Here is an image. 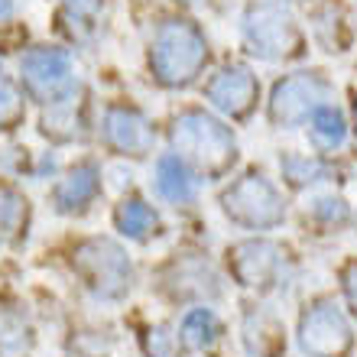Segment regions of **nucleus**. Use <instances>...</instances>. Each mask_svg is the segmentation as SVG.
<instances>
[{"label":"nucleus","mask_w":357,"mask_h":357,"mask_svg":"<svg viewBox=\"0 0 357 357\" xmlns=\"http://www.w3.org/2000/svg\"><path fill=\"white\" fill-rule=\"evenodd\" d=\"M208 62L205 33L192 20H166L150 49V66L156 82L166 88H185L198 78Z\"/></svg>","instance_id":"obj_1"},{"label":"nucleus","mask_w":357,"mask_h":357,"mask_svg":"<svg viewBox=\"0 0 357 357\" xmlns=\"http://www.w3.org/2000/svg\"><path fill=\"white\" fill-rule=\"evenodd\" d=\"M169 140L182 160L195 162L198 169H205L208 176H221V172L231 169L237 160L234 133L205 111L178 114L176 121H172Z\"/></svg>","instance_id":"obj_2"},{"label":"nucleus","mask_w":357,"mask_h":357,"mask_svg":"<svg viewBox=\"0 0 357 357\" xmlns=\"http://www.w3.org/2000/svg\"><path fill=\"white\" fill-rule=\"evenodd\" d=\"M221 211L227 215V221H234L241 227L270 231V227L282 225L286 202H282L280 188L273 185L264 172H247L221 195Z\"/></svg>","instance_id":"obj_3"},{"label":"nucleus","mask_w":357,"mask_h":357,"mask_svg":"<svg viewBox=\"0 0 357 357\" xmlns=\"http://www.w3.org/2000/svg\"><path fill=\"white\" fill-rule=\"evenodd\" d=\"M75 266L82 270L88 286L104 299H121L133 282L130 260L114 241H98V237L85 241L75 250Z\"/></svg>","instance_id":"obj_4"},{"label":"nucleus","mask_w":357,"mask_h":357,"mask_svg":"<svg viewBox=\"0 0 357 357\" xmlns=\"http://www.w3.org/2000/svg\"><path fill=\"white\" fill-rule=\"evenodd\" d=\"M331 94L328 78L319 72H296V75L282 78L273 88L270 98V117L276 127H299L319 111L325 98Z\"/></svg>","instance_id":"obj_5"},{"label":"nucleus","mask_w":357,"mask_h":357,"mask_svg":"<svg viewBox=\"0 0 357 357\" xmlns=\"http://www.w3.org/2000/svg\"><path fill=\"white\" fill-rule=\"evenodd\" d=\"M354 335L335 302H315L299 321V348L305 357H348Z\"/></svg>","instance_id":"obj_6"},{"label":"nucleus","mask_w":357,"mask_h":357,"mask_svg":"<svg viewBox=\"0 0 357 357\" xmlns=\"http://www.w3.org/2000/svg\"><path fill=\"white\" fill-rule=\"evenodd\" d=\"M244 36H247L250 52L266 59V62L286 59L296 49V43H299L296 26H292V17L280 3H273V0L254 3L244 13Z\"/></svg>","instance_id":"obj_7"},{"label":"nucleus","mask_w":357,"mask_h":357,"mask_svg":"<svg viewBox=\"0 0 357 357\" xmlns=\"http://www.w3.org/2000/svg\"><path fill=\"white\" fill-rule=\"evenodd\" d=\"M20 75L33 91L43 94L52 104L68 101V94H72V59H68L66 49H29L26 56L20 59Z\"/></svg>","instance_id":"obj_8"},{"label":"nucleus","mask_w":357,"mask_h":357,"mask_svg":"<svg viewBox=\"0 0 357 357\" xmlns=\"http://www.w3.org/2000/svg\"><path fill=\"white\" fill-rule=\"evenodd\" d=\"M257 98H260V82L247 66L221 68L205 85V101L231 117H247L257 107Z\"/></svg>","instance_id":"obj_9"},{"label":"nucleus","mask_w":357,"mask_h":357,"mask_svg":"<svg viewBox=\"0 0 357 357\" xmlns=\"http://www.w3.org/2000/svg\"><path fill=\"white\" fill-rule=\"evenodd\" d=\"M101 133L104 143L121 156H146L153 150V130L146 117L137 107H127V104H111L104 111Z\"/></svg>","instance_id":"obj_10"},{"label":"nucleus","mask_w":357,"mask_h":357,"mask_svg":"<svg viewBox=\"0 0 357 357\" xmlns=\"http://www.w3.org/2000/svg\"><path fill=\"white\" fill-rule=\"evenodd\" d=\"M231 270H234L241 286H254V289H266L270 282H276L282 266V250L270 241H244L231 250Z\"/></svg>","instance_id":"obj_11"},{"label":"nucleus","mask_w":357,"mask_h":357,"mask_svg":"<svg viewBox=\"0 0 357 357\" xmlns=\"http://www.w3.org/2000/svg\"><path fill=\"white\" fill-rule=\"evenodd\" d=\"M156 195L166 198L169 205H192L198 198V182L188 169V162L178 153H162L156 160V178H153Z\"/></svg>","instance_id":"obj_12"},{"label":"nucleus","mask_w":357,"mask_h":357,"mask_svg":"<svg viewBox=\"0 0 357 357\" xmlns=\"http://www.w3.org/2000/svg\"><path fill=\"white\" fill-rule=\"evenodd\" d=\"M98 192H101V169L94 162H82L52 188V202L62 215H72L91 205Z\"/></svg>","instance_id":"obj_13"},{"label":"nucleus","mask_w":357,"mask_h":357,"mask_svg":"<svg viewBox=\"0 0 357 357\" xmlns=\"http://www.w3.org/2000/svg\"><path fill=\"white\" fill-rule=\"evenodd\" d=\"M114 225L123 237L130 241H150L162 231V221L156 215V208L146 205L143 198H123L117 211H114Z\"/></svg>","instance_id":"obj_14"},{"label":"nucleus","mask_w":357,"mask_h":357,"mask_svg":"<svg viewBox=\"0 0 357 357\" xmlns=\"http://www.w3.org/2000/svg\"><path fill=\"white\" fill-rule=\"evenodd\" d=\"M309 140H312V146L321 153H335L344 146V140H348V123H344L338 107L321 104L319 111L312 114L309 117Z\"/></svg>","instance_id":"obj_15"},{"label":"nucleus","mask_w":357,"mask_h":357,"mask_svg":"<svg viewBox=\"0 0 357 357\" xmlns=\"http://www.w3.org/2000/svg\"><path fill=\"white\" fill-rule=\"evenodd\" d=\"M247 348L254 357H276L282 351V328L276 325V319L264 315V312H254L247 315Z\"/></svg>","instance_id":"obj_16"},{"label":"nucleus","mask_w":357,"mask_h":357,"mask_svg":"<svg viewBox=\"0 0 357 357\" xmlns=\"http://www.w3.org/2000/svg\"><path fill=\"white\" fill-rule=\"evenodd\" d=\"M218 331H221V325H218L215 312L211 309H192V312H185L178 335H182V341H185L188 348L202 351V348H208V344L218 338Z\"/></svg>","instance_id":"obj_17"},{"label":"nucleus","mask_w":357,"mask_h":357,"mask_svg":"<svg viewBox=\"0 0 357 357\" xmlns=\"http://www.w3.org/2000/svg\"><path fill=\"white\" fill-rule=\"evenodd\" d=\"M280 166H282V176L289 178L292 185H309V182H319L325 176L321 162L309 160V156H296V153H286L280 160Z\"/></svg>","instance_id":"obj_18"},{"label":"nucleus","mask_w":357,"mask_h":357,"mask_svg":"<svg viewBox=\"0 0 357 357\" xmlns=\"http://www.w3.org/2000/svg\"><path fill=\"white\" fill-rule=\"evenodd\" d=\"M23 114V104H20V91L13 88V82L0 75V123H10L17 121Z\"/></svg>","instance_id":"obj_19"},{"label":"nucleus","mask_w":357,"mask_h":357,"mask_svg":"<svg viewBox=\"0 0 357 357\" xmlns=\"http://www.w3.org/2000/svg\"><path fill=\"white\" fill-rule=\"evenodd\" d=\"M312 211H315V218H321L325 225H344V221H348V215H351L348 205H344L341 198H319Z\"/></svg>","instance_id":"obj_20"},{"label":"nucleus","mask_w":357,"mask_h":357,"mask_svg":"<svg viewBox=\"0 0 357 357\" xmlns=\"http://www.w3.org/2000/svg\"><path fill=\"white\" fill-rule=\"evenodd\" d=\"M20 215H23V202L10 188H0V227H13Z\"/></svg>","instance_id":"obj_21"},{"label":"nucleus","mask_w":357,"mask_h":357,"mask_svg":"<svg viewBox=\"0 0 357 357\" xmlns=\"http://www.w3.org/2000/svg\"><path fill=\"white\" fill-rule=\"evenodd\" d=\"M341 282H344V296H348L351 309H354V315H357V260L344 266V273H341Z\"/></svg>","instance_id":"obj_22"},{"label":"nucleus","mask_w":357,"mask_h":357,"mask_svg":"<svg viewBox=\"0 0 357 357\" xmlns=\"http://www.w3.org/2000/svg\"><path fill=\"white\" fill-rule=\"evenodd\" d=\"M66 3H68V7L85 10V13H88V10H94V7H98V3H101V0H66Z\"/></svg>","instance_id":"obj_23"},{"label":"nucleus","mask_w":357,"mask_h":357,"mask_svg":"<svg viewBox=\"0 0 357 357\" xmlns=\"http://www.w3.org/2000/svg\"><path fill=\"white\" fill-rule=\"evenodd\" d=\"M13 13V0H0V20H7Z\"/></svg>","instance_id":"obj_24"},{"label":"nucleus","mask_w":357,"mask_h":357,"mask_svg":"<svg viewBox=\"0 0 357 357\" xmlns=\"http://www.w3.org/2000/svg\"><path fill=\"white\" fill-rule=\"evenodd\" d=\"M354 127H357V98H354Z\"/></svg>","instance_id":"obj_25"}]
</instances>
